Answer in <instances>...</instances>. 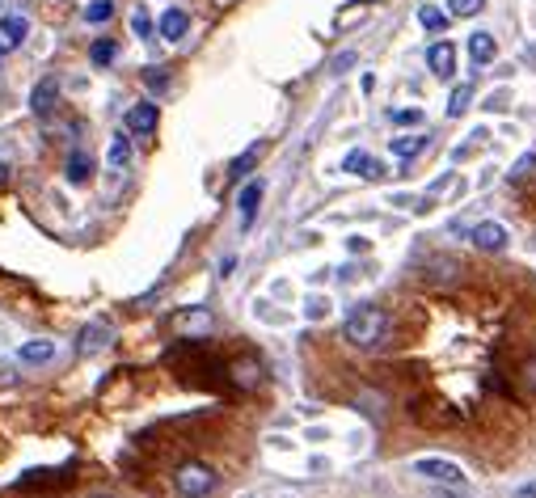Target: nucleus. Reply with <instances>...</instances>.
Masks as SVG:
<instances>
[{
  "mask_svg": "<svg viewBox=\"0 0 536 498\" xmlns=\"http://www.w3.org/2000/svg\"><path fill=\"white\" fill-rule=\"evenodd\" d=\"M511 498H536V482H532V486H520Z\"/></svg>",
  "mask_w": 536,
  "mask_h": 498,
  "instance_id": "31",
  "label": "nucleus"
},
{
  "mask_svg": "<svg viewBox=\"0 0 536 498\" xmlns=\"http://www.w3.org/2000/svg\"><path fill=\"white\" fill-rule=\"evenodd\" d=\"M106 342H110V325H85V330H81V342H76V351H81V355H97Z\"/></svg>",
  "mask_w": 536,
  "mask_h": 498,
  "instance_id": "17",
  "label": "nucleus"
},
{
  "mask_svg": "<svg viewBox=\"0 0 536 498\" xmlns=\"http://www.w3.org/2000/svg\"><path fill=\"white\" fill-rule=\"evenodd\" d=\"M157 35H161L165 43H182V38L190 35V13L187 9H165L161 22H157Z\"/></svg>",
  "mask_w": 536,
  "mask_h": 498,
  "instance_id": "5",
  "label": "nucleus"
},
{
  "mask_svg": "<svg viewBox=\"0 0 536 498\" xmlns=\"http://www.w3.org/2000/svg\"><path fill=\"white\" fill-rule=\"evenodd\" d=\"M17 360L22 363H51L56 360V342H51V338H35V342H25V347L17 351Z\"/></svg>",
  "mask_w": 536,
  "mask_h": 498,
  "instance_id": "16",
  "label": "nucleus"
},
{
  "mask_svg": "<svg viewBox=\"0 0 536 498\" xmlns=\"http://www.w3.org/2000/svg\"><path fill=\"white\" fill-rule=\"evenodd\" d=\"M216 469L203 461H187V464H177V473H174V486L182 498H207L211 490H216Z\"/></svg>",
  "mask_w": 536,
  "mask_h": 498,
  "instance_id": "2",
  "label": "nucleus"
},
{
  "mask_svg": "<svg viewBox=\"0 0 536 498\" xmlns=\"http://www.w3.org/2000/svg\"><path fill=\"white\" fill-rule=\"evenodd\" d=\"M106 161H110V169H127L131 165V139L123 136V131L110 139V157H106Z\"/></svg>",
  "mask_w": 536,
  "mask_h": 498,
  "instance_id": "19",
  "label": "nucleus"
},
{
  "mask_svg": "<svg viewBox=\"0 0 536 498\" xmlns=\"http://www.w3.org/2000/svg\"><path fill=\"white\" fill-rule=\"evenodd\" d=\"M118 56V46H115V38H97L94 46H89V59H94L97 68H106V64H110V59Z\"/></svg>",
  "mask_w": 536,
  "mask_h": 498,
  "instance_id": "24",
  "label": "nucleus"
},
{
  "mask_svg": "<svg viewBox=\"0 0 536 498\" xmlns=\"http://www.w3.org/2000/svg\"><path fill=\"white\" fill-rule=\"evenodd\" d=\"M25 30H30L25 17H5V22H0V59L25 43Z\"/></svg>",
  "mask_w": 536,
  "mask_h": 498,
  "instance_id": "12",
  "label": "nucleus"
},
{
  "mask_svg": "<svg viewBox=\"0 0 536 498\" xmlns=\"http://www.w3.org/2000/svg\"><path fill=\"white\" fill-rule=\"evenodd\" d=\"M115 17V0H89L85 5V22L89 25H102V22H110Z\"/></svg>",
  "mask_w": 536,
  "mask_h": 498,
  "instance_id": "21",
  "label": "nucleus"
},
{
  "mask_svg": "<svg viewBox=\"0 0 536 498\" xmlns=\"http://www.w3.org/2000/svg\"><path fill=\"white\" fill-rule=\"evenodd\" d=\"M419 22H422V30H431V35H443V25H448V13L435 9V5H422V9H419Z\"/></svg>",
  "mask_w": 536,
  "mask_h": 498,
  "instance_id": "22",
  "label": "nucleus"
},
{
  "mask_svg": "<svg viewBox=\"0 0 536 498\" xmlns=\"http://www.w3.org/2000/svg\"><path fill=\"white\" fill-rule=\"evenodd\" d=\"M157 102H136L127 110V131L131 136H152V131H157Z\"/></svg>",
  "mask_w": 536,
  "mask_h": 498,
  "instance_id": "8",
  "label": "nucleus"
},
{
  "mask_svg": "<svg viewBox=\"0 0 536 498\" xmlns=\"http://www.w3.org/2000/svg\"><path fill=\"white\" fill-rule=\"evenodd\" d=\"M5 178H9V165H5V161H0V182H5Z\"/></svg>",
  "mask_w": 536,
  "mask_h": 498,
  "instance_id": "32",
  "label": "nucleus"
},
{
  "mask_svg": "<svg viewBox=\"0 0 536 498\" xmlns=\"http://www.w3.org/2000/svg\"><path fill=\"white\" fill-rule=\"evenodd\" d=\"M469 241L478 245L481 254H502V249H507V229H502L499 220H481L478 229L469 232Z\"/></svg>",
  "mask_w": 536,
  "mask_h": 498,
  "instance_id": "4",
  "label": "nucleus"
},
{
  "mask_svg": "<svg viewBox=\"0 0 536 498\" xmlns=\"http://www.w3.org/2000/svg\"><path fill=\"white\" fill-rule=\"evenodd\" d=\"M94 498H115V494H94Z\"/></svg>",
  "mask_w": 536,
  "mask_h": 498,
  "instance_id": "33",
  "label": "nucleus"
},
{
  "mask_svg": "<svg viewBox=\"0 0 536 498\" xmlns=\"http://www.w3.org/2000/svg\"><path fill=\"white\" fill-rule=\"evenodd\" d=\"M262 195H267V186H262V178H254V182H245V190L237 195V211H241V229H249V224H254Z\"/></svg>",
  "mask_w": 536,
  "mask_h": 498,
  "instance_id": "9",
  "label": "nucleus"
},
{
  "mask_svg": "<svg viewBox=\"0 0 536 498\" xmlns=\"http://www.w3.org/2000/svg\"><path fill=\"white\" fill-rule=\"evenodd\" d=\"M144 85H148V89H165V85H169V76H165L161 68H148V72H144Z\"/></svg>",
  "mask_w": 536,
  "mask_h": 498,
  "instance_id": "29",
  "label": "nucleus"
},
{
  "mask_svg": "<svg viewBox=\"0 0 536 498\" xmlns=\"http://www.w3.org/2000/svg\"><path fill=\"white\" fill-rule=\"evenodd\" d=\"M56 102H59V81L56 76H43V81L30 89V110H35V115H51Z\"/></svg>",
  "mask_w": 536,
  "mask_h": 498,
  "instance_id": "11",
  "label": "nucleus"
},
{
  "mask_svg": "<svg viewBox=\"0 0 536 498\" xmlns=\"http://www.w3.org/2000/svg\"><path fill=\"white\" fill-rule=\"evenodd\" d=\"M174 325L182 330V334H190V338H207L211 330H216V317H211L207 309H187V313L174 317Z\"/></svg>",
  "mask_w": 536,
  "mask_h": 498,
  "instance_id": "6",
  "label": "nucleus"
},
{
  "mask_svg": "<svg viewBox=\"0 0 536 498\" xmlns=\"http://www.w3.org/2000/svg\"><path fill=\"white\" fill-rule=\"evenodd\" d=\"M465 46H469V59H473V64H490V59H494V51H499V43H494V35H490V30H473Z\"/></svg>",
  "mask_w": 536,
  "mask_h": 498,
  "instance_id": "13",
  "label": "nucleus"
},
{
  "mask_svg": "<svg viewBox=\"0 0 536 498\" xmlns=\"http://www.w3.org/2000/svg\"><path fill=\"white\" fill-rule=\"evenodd\" d=\"M532 178H536V152H528V157H520V161H515V169L507 174V182L524 186V182H532Z\"/></svg>",
  "mask_w": 536,
  "mask_h": 498,
  "instance_id": "20",
  "label": "nucleus"
},
{
  "mask_svg": "<svg viewBox=\"0 0 536 498\" xmlns=\"http://www.w3.org/2000/svg\"><path fill=\"white\" fill-rule=\"evenodd\" d=\"M385 334H389V313L380 309V304H359V309H350V317L342 321V338L359 351L380 347V338Z\"/></svg>",
  "mask_w": 536,
  "mask_h": 498,
  "instance_id": "1",
  "label": "nucleus"
},
{
  "mask_svg": "<svg viewBox=\"0 0 536 498\" xmlns=\"http://www.w3.org/2000/svg\"><path fill=\"white\" fill-rule=\"evenodd\" d=\"M342 169L355 174V178H363V182H380V178H385V165L376 161V157H368V152H347Z\"/></svg>",
  "mask_w": 536,
  "mask_h": 498,
  "instance_id": "7",
  "label": "nucleus"
},
{
  "mask_svg": "<svg viewBox=\"0 0 536 498\" xmlns=\"http://www.w3.org/2000/svg\"><path fill=\"white\" fill-rule=\"evenodd\" d=\"M233 384H237V389H258V384H262V363L241 360L233 368Z\"/></svg>",
  "mask_w": 536,
  "mask_h": 498,
  "instance_id": "18",
  "label": "nucleus"
},
{
  "mask_svg": "<svg viewBox=\"0 0 536 498\" xmlns=\"http://www.w3.org/2000/svg\"><path fill=\"white\" fill-rule=\"evenodd\" d=\"M524 381L532 384V393H536V360H532V363H524Z\"/></svg>",
  "mask_w": 536,
  "mask_h": 498,
  "instance_id": "30",
  "label": "nucleus"
},
{
  "mask_svg": "<svg viewBox=\"0 0 536 498\" xmlns=\"http://www.w3.org/2000/svg\"><path fill=\"white\" fill-rule=\"evenodd\" d=\"M422 148H431V136H427V131H414V136H397L393 139V157H401V161L419 157Z\"/></svg>",
  "mask_w": 536,
  "mask_h": 498,
  "instance_id": "15",
  "label": "nucleus"
},
{
  "mask_svg": "<svg viewBox=\"0 0 536 498\" xmlns=\"http://www.w3.org/2000/svg\"><path fill=\"white\" fill-rule=\"evenodd\" d=\"M131 30L140 38H152V17H148V9H136L131 13Z\"/></svg>",
  "mask_w": 536,
  "mask_h": 498,
  "instance_id": "27",
  "label": "nucleus"
},
{
  "mask_svg": "<svg viewBox=\"0 0 536 498\" xmlns=\"http://www.w3.org/2000/svg\"><path fill=\"white\" fill-rule=\"evenodd\" d=\"M469 102H473V85H460V89H452V97H448V118H460L469 110Z\"/></svg>",
  "mask_w": 536,
  "mask_h": 498,
  "instance_id": "23",
  "label": "nucleus"
},
{
  "mask_svg": "<svg viewBox=\"0 0 536 498\" xmlns=\"http://www.w3.org/2000/svg\"><path fill=\"white\" fill-rule=\"evenodd\" d=\"M389 123H397V127H419L422 110H389Z\"/></svg>",
  "mask_w": 536,
  "mask_h": 498,
  "instance_id": "26",
  "label": "nucleus"
},
{
  "mask_svg": "<svg viewBox=\"0 0 536 498\" xmlns=\"http://www.w3.org/2000/svg\"><path fill=\"white\" fill-rule=\"evenodd\" d=\"M427 68H431L440 81H452V72H456V46L452 43H435L431 51H427Z\"/></svg>",
  "mask_w": 536,
  "mask_h": 498,
  "instance_id": "10",
  "label": "nucleus"
},
{
  "mask_svg": "<svg viewBox=\"0 0 536 498\" xmlns=\"http://www.w3.org/2000/svg\"><path fill=\"white\" fill-rule=\"evenodd\" d=\"M486 9V0H448V13L452 17H478Z\"/></svg>",
  "mask_w": 536,
  "mask_h": 498,
  "instance_id": "25",
  "label": "nucleus"
},
{
  "mask_svg": "<svg viewBox=\"0 0 536 498\" xmlns=\"http://www.w3.org/2000/svg\"><path fill=\"white\" fill-rule=\"evenodd\" d=\"M414 473L435 482V486H465V469L456 461H443V456H419V461H414Z\"/></svg>",
  "mask_w": 536,
  "mask_h": 498,
  "instance_id": "3",
  "label": "nucleus"
},
{
  "mask_svg": "<svg viewBox=\"0 0 536 498\" xmlns=\"http://www.w3.org/2000/svg\"><path fill=\"white\" fill-rule=\"evenodd\" d=\"M254 161H258V148H249V152H245V157H237V161L228 165V178H245V174H249V165H254Z\"/></svg>",
  "mask_w": 536,
  "mask_h": 498,
  "instance_id": "28",
  "label": "nucleus"
},
{
  "mask_svg": "<svg viewBox=\"0 0 536 498\" xmlns=\"http://www.w3.org/2000/svg\"><path fill=\"white\" fill-rule=\"evenodd\" d=\"M64 178H68L72 186H85L94 178V157H89V152H72L68 165H64Z\"/></svg>",
  "mask_w": 536,
  "mask_h": 498,
  "instance_id": "14",
  "label": "nucleus"
}]
</instances>
